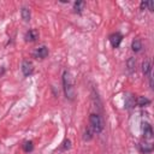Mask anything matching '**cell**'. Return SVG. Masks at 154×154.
<instances>
[{
    "instance_id": "3",
    "label": "cell",
    "mask_w": 154,
    "mask_h": 154,
    "mask_svg": "<svg viewBox=\"0 0 154 154\" xmlns=\"http://www.w3.org/2000/svg\"><path fill=\"white\" fill-rule=\"evenodd\" d=\"M108 40H109V43L112 45V47L113 48H117V47H119V45H120V42L123 40V36L119 32H113V34L109 35V38Z\"/></svg>"
},
{
    "instance_id": "19",
    "label": "cell",
    "mask_w": 154,
    "mask_h": 154,
    "mask_svg": "<svg viewBox=\"0 0 154 154\" xmlns=\"http://www.w3.org/2000/svg\"><path fill=\"white\" fill-rule=\"evenodd\" d=\"M140 7H141V10L147 8V1H142V2L140 4Z\"/></svg>"
},
{
    "instance_id": "10",
    "label": "cell",
    "mask_w": 154,
    "mask_h": 154,
    "mask_svg": "<svg viewBox=\"0 0 154 154\" xmlns=\"http://www.w3.org/2000/svg\"><path fill=\"white\" fill-rule=\"evenodd\" d=\"M20 14H22V18L24 22H29L30 20V17H31V13H30V10L26 8V7H23L22 11H20Z\"/></svg>"
},
{
    "instance_id": "7",
    "label": "cell",
    "mask_w": 154,
    "mask_h": 154,
    "mask_svg": "<svg viewBox=\"0 0 154 154\" xmlns=\"http://www.w3.org/2000/svg\"><path fill=\"white\" fill-rule=\"evenodd\" d=\"M37 37H38V32H37L35 29H30L29 31H26V34H25V36H24L25 41H28V42H32V41H35Z\"/></svg>"
},
{
    "instance_id": "2",
    "label": "cell",
    "mask_w": 154,
    "mask_h": 154,
    "mask_svg": "<svg viewBox=\"0 0 154 154\" xmlns=\"http://www.w3.org/2000/svg\"><path fill=\"white\" fill-rule=\"evenodd\" d=\"M89 124H90V129L96 134H100L103 130V122L101 117L96 113H91L89 116Z\"/></svg>"
},
{
    "instance_id": "17",
    "label": "cell",
    "mask_w": 154,
    "mask_h": 154,
    "mask_svg": "<svg viewBox=\"0 0 154 154\" xmlns=\"http://www.w3.org/2000/svg\"><path fill=\"white\" fill-rule=\"evenodd\" d=\"M91 131L89 130V129H87L85 131H84V136H83V138L85 140V141H89V140H91Z\"/></svg>"
},
{
    "instance_id": "16",
    "label": "cell",
    "mask_w": 154,
    "mask_h": 154,
    "mask_svg": "<svg viewBox=\"0 0 154 154\" xmlns=\"http://www.w3.org/2000/svg\"><path fill=\"white\" fill-rule=\"evenodd\" d=\"M23 148H24L25 152H31V150L34 149V144H32L31 141H28V142H25V143L23 144Z\"/></svg>"
},
{
    "instance_id": "14",
    "label": "cell",
    "mask_w": 154,
    "mask_h": 154,
    "mask_svg": "<svg viewBox=\"0 0 154 154\" xmlns=\"http://www.w3.org/2000/svg\"><path fill=\"white\" fill-rule=\"evenodd\" d=\"M83 6H84V2H83V1H76V2H75V6H73L75 12L81 13L82 10H83Z\"/></svg>"
},
{
    "instance_id": "4",
    "label": "cell",
    "mask_w": 154,
    "mask_h": 154,
    "mask_svg": "<svg viewBox=\"0 0 154 154\" xmlns=\"http://www.w3.org/2000/svg\"><path fill=\"white\" fill-rule=\"evenodd\" d=\"M34 71V65L30 60H23L22 63V72L24 76H30Z\"/></svg>"
},
{
    "instance_id": "13",
    "label": "cell",
    "mask_w": 154,
    "mask_h": 154,
    "mask_svg": "<svg viewBox=\"0 0 154 154\" xmlns=\"http://www.w3.org/2000/svg\"><path fill=\"white\" fill-rule=\"evenodd\" d=\"M152 150H153V146L150 143L141 144V152H143V153H150Z\"/></svg>"
},
{
    "instance_id": "15",
    "label": "cell",
    "mask_w": 154,
    "mask_h": 154,
    "mask_svg": "<svg viewBox=\"0 0 154 154\" xmlns=\"http://www.w3.org/2000/svg\"><path fill=\"white\" fill-rule=\"evenodd\" d=\"M132 106H135V100L132 96H128L126 97V102H125V107L126 108H131Z\"/></svg>"
},
{
    "instance_id": "8",
    "label": "cell",
    "mask_w": 154,
    "mask_h": 154,
    "mask_svg": "<svg viewBox=\"0 0 154 154\" xmlns=\"http://www.w3.org/2000/svg\"><path fill=\"white\" fill-rule=\"evenodd\" d=\"M142 72L144 76H148V77L152 75V64L149 60H144L142 63Z\"/></svg>"
},
{
    "instance_id": "11",
    "label": "cell",
    "mask_w": 154,
    "mask_h": 154,
    "mask_svg": "<svg viewBox=\"0 0 154 154\" xmlns=\"http://www.w3.org/2000/svg\"><path fill=\"white\" fill-rule=\"evenodd\" d=\"M131 48H132L134 52H140L141 48H142V42L138 38H135L132 41V43H131Z\"/></svg>"
},
{
    "instance_id": "6",
    "label": "cell",
    "mask_w": 154,
    "mask_h": 154,
    "mask_svg": "<svg viewBox=\"0 0 154 154\" xmlns=\"http://www.w3.org/2000/svg\"><path fill=\"white\" fill-rule=\"evenodd\" d=\"M142 125H143L142 126V130H143L144 138L146 140H152V137H153V129H152V126L148 123H143Z\"/></svg>"
},
{
    "instance_id": "1",
    "label": "cell",
    "mask_w": 154,
    "mask_h": 154,
    "mask_svg": "<svg viewBox=\"0 0 154 154\" xmlns=\"http://www.w3.org/2000/svg\"><path fill=\"white\" fill-rule=\"evenodd\" d=\"M63 87H64V93H65L66 99L73 100L75 99L76 90H75V87H73L72 76H71V73L69 71H65L63 73Z\"/></svg>"
},
{
    "instance_id": "5",
    "label": "cell",
    "mask_w": 154,
    "mask_h": 154,
    "mask_svg": "<svg viewBox=\"0 0 154 154\" xmlns=\"http://www.w3.org/2000/svg\"><path fill=\"white\" fill-rule=\"evenodd\" d=\"M32 55H34L35 58L43 59V58H46V57L48 55V48L45 47V46H42V47H40V48H36V49L34 51Z\"/></svg>"
},
{
    "instance_id": "12",
    "label": "cell",
    "mask_w": 154,
    "mask_h": 154,
    "mask_svg": "<svg viewBox=\"0 0 154 154\" xmlns=\"http://www.w3.org/2000/svg\"><path fill=\"white\" fill-rule=\"evenodd\" d=\"M126 64H128V69H129L130 72H134L136 70V60H135V58H130Z\"/></svg>"
},
{
    "instance_id": "18",
    "label": "cell",
    "mask_w": 154,
    "mask_h": 154,
    "mask_svg": "<svg viewBox=\"0 0 154 154\" xmlns=\"http://www.w3.org/2000/svg\"><path fill=\"white\" fill-rule=\"evenodd\" d=\"M70 147H71L70 140H65V141H64V149H69Z\"/></svg>"
},
{
    "instance_id": "9",
    "label": "cell",
    "mask_w": 154,
    "mask_h": 154,
    "mask_svg": "<svg viewBox=\"0 0 154 154\" xmlns=\"http://www.w3.org/2000/svg\"><path fill=\"white\" fill-rule=\"evenodd\" d=\"M149 103H150V100L147 99V97H144V96H138L136 99V105L140 106V107H144V106H147Z\"/></svg>"
}]
</instances>
